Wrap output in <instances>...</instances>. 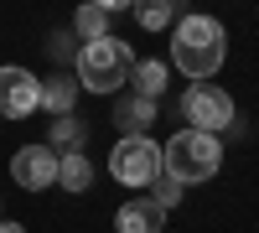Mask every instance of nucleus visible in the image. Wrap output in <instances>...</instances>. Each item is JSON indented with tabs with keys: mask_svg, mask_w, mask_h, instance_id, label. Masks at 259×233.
Returning a JSON list of instances; mask_svg holds the SVG:
<instances>
[{
	"mask_svg": "<svg viewBox=\"0 0 259 233\" xmlns=\"http://www.w3.org/2000/svg\"><path fill=\"white\" fill-rule=\"evenodd\" d=\"M228 57V36H223V21L212 16H182L177 31H171V68L192 83H207L212 73L223 68Z\"/></svg>",
	"mask_w": 259,
	"mask_h": 233,
	"instance_id": "f257e3e1",
	"label": "nucleus"
},
{
	"mask_svg": "<svg viewBox=\"0 0 259 233\" xmlns=\"http://www.w3.org/2000/svg\"><path fill=\"white\" fill-rule=\"evenodd\" d=\"M73 68H78V83L89 94H119L130 83V73H135V52H130V41H119L109 31L99 41H83L78 57H73Z\"/></svg>",
	"mask_w": 259,
	"mask_h": 233,
	"instance_id": "f03ea898",
	"label": "nucleus"
},
{
	"mask_svg": "<svg viewBox=\"0 0 259 233\" xmlns=\"http://www.w3.org/2000/svg\"><path fill=\"white\" fill-rule=\"evenodd\" d=\"M161 166L171 181L182 187H197V181H212L223 166V140L218 135H202V130H177L161 151Z\"/></svg>",
	"mask_w": 259,
	"mask_h": 233,
	"instance_id": "7ed1b4c3",
	"label": "nucleus"
},
{
	"mask_svg": "<svg viewBox=\"0 0 259 233\" xmlns=\"http://www.w3.org/2000/svg\"><path fill=\"white\" fill-rule=\"evenodd\" d=\"M109 171L124 187H150V181L166 171V166H161V145L150 140V135H124L114 151H109Z\"/></svg>",
	"mask_w": 259,
	"mask_h": 233,
	"instance_id": "20e7f679",
	"label": "nucleus"
},
{
	"mask_svg": "<svg viewBox=\"0 0 259 233\" xmlns=\"http://www.w3.org/2000/svg\"><path fill=\"white\" fill-rule=\"evenodd\" d=\"M182 114H187V130H202V135L233 130V99L218 83H192L182 94Z\"/></svg>",
	"mask_w": 259,
	"mask_h": 233,
	"instance_id": "39448f33",
	"label": "nucleus"
},
{
	"mask_svg": "<svg viewBox=\"0 0 259 233\" xmlns=\"http://www.w3.org/2000/svg\"><path fill=\"white\" fill-rule=\"evenodd\" d=\"M36 109H41V83H36V73L6 62V68H0V114H6V119H26Z\"/></svg>",
	"mask_w": 259,
	"mask_h": 233,
	"instance_id": "423d86ee",
	"label": "nucleus"
},
{
	"mask_svg": "<svg viewBox=\"0 0 259 233\" xmlns=\"http://www.w3.org/2000/svg\"><path fill=\"white\" fill-rule=\"evenodd\" d=\"M11 181L21 192H41V187H57V151L52 145H21L11 156Z\"/></svg>",
	"mask_w": 259,
	"mask_h": 233,
	"instance_id": "0eeeda50",
	"label": "nucleus"
},
{
	"mask_svg": "<svg viewBox=\"0 0 259 233\" xmlns=\"http://www.w3.org/2000/svg\"><path fill=\"white\" fill-rule=\"evenodd\" d=\"M114 124H119V140L124 135H145L150 124H156V99H140V94H119L114 99Z\"/></svg>",
	"mask_w": 259,
	"mask_h": 233,
	"instance_id": "6e6552de",
	"label": "nucleus"
},
{
	"mask_svg": "<svg viewBox=\"0 0 259 233\" xmlns=\"http://www.w3.org/2000/svg\"><path fill=\"white\" fill-rule=\"evenodd\" d=\"M114 233H161V207L150 197H135L114 213Z\"/></svg>",
	"mask_w": 259,
	"mask_h": 233,
	"instance_id": "1a4fd4ad",
	"label": "nucleus"
},
{
	"mask_svg": "<svg viewBox=\"0 0 259 233\" xmlns=\"http://www.w3.org/2000/svg\"><path fill=\"white\" fill-rule=\"evenodd\" d=\"M130 94H140V99H161L166 94V62L161 57H135V73H130Z\"/></svg>",
	"mask_w": 259,
	"mask_h": 233,
	"instance_id": "9d476101",
	"label": "nucleus"
},
{
	"mask_svg": "<svg viewBox=\"0 0 259 233\" xmlns=\"http://www.w3.org/2000/svg\"><path fill=\"white\" fill-rule=\"evenodd\" d=\"M57 187H62V192H89V187H94V166H89V156H57Z\"/></svg>",
	"mask_w": 259,
	"mask_h": 233,
	"instance_id": "9b49d317",
	"label": "nucleus"
},
{
	"mask_svg": "<svg viewBox=\"0 0 259 233\" xmlns=\"http://www.w3.org/2000/svg\"><path fill=\"white\" fill-rule=\"evenodd\" d=\"M47 145H52L57 156H78L83 145H89V124L73 119V114H62V119H52V140Z\"/></svg>",
	"mask_w": 259,
	"mask_h": 233,
	"instance_id": "f8f14e48",
	"label": "nucleus"
},
{
	"mask_svg": "<svg viewBox=\"0 0 259 233\" xmlns=\"http://www.w3.org/2000/svg\"><path fill=\"white\" fill-rule=\"evenodd\" d=\"M73 104H78V78H47V83H41V109H52L57 119L62 114H73Z\"/></svg>",
	"mask_w": 259,
	"mask_h": 233,
	"instance_id": "ddd939ff",
	"label": "nucleus"
},
{
	"mask_svg": "<svg viewBox=\"0 0 259 233\" xmlns=\"http://www.w3.org/2000/svg\"><path fill=\"white\" fill-rule=\"evenodd\" d=\"M109 6H104V0H99V6H83L78 16H73V31L83 36V41H99V36H109Z\"/></svg>",
	"mask_w": 259,
	"mask_h": 233,
	"instance_id": "4468645a",
	"label": "nucleus"
},
{
	"mask_svg": "<svg viewBox=\"0 0 259 233\" xmlns=\"http://www.w3.org/2000/svg\"><path fill=\"white\" fill-rule=\"evenodd\" d=\"M135 21H140L145 31H161V26L177 21V6H171V0H140V6H135Z\"/></svg>",
	"mask_w": 259,
	"mask_h": 233,
	"instance_id": "2eb2a0df",
	"label": "nucleus"
},
{
	"mask_svg": "<svg viewBox=\"0 0 259 233\" xmlns=\"http://www.w3.org/2000/svg\"><path fill=\"white\" fill-rule=\"evenodd\" d=\"M182 192H187V187H182V181H171L166 171H161L156 181H150V202H156L161 213H166V207H177V202H182Z\"/></svg>",
	"mask_w": 259,
	"mask_h": 233,
	"instance_id": "dca6fc26",
	"label": "nucleus"
},
{
	"mask_svg": "<svg viewBox=\"0 0 259 233\" xmlns=\"http://www.w3.org/2000/svg\"><path fill=\"white\" fill-rule=\"evenodd\" d=\"M0 233H26V228H21V223H6V218H0Z\"/></svg>",
	"mask_w": 259,
	"mask_h": 233,
	"instance_id": "f3484780",
	"label": "nucleus"
},
{
	"mask_svg": "<svg viewBox=\"0 0 259 233\" xmlns=\"http://www.w3.org/2000/svg\"><path fill=\"white\" fill-rule=\"evenodd\" d=\"M0 207H6V202H0Z\"/></svg>",
	"mask_w": 259,
	"mask_h": 233,
	"instance_id": "a211bd4d",
	"label": "nucleus"
}]
</instances>
